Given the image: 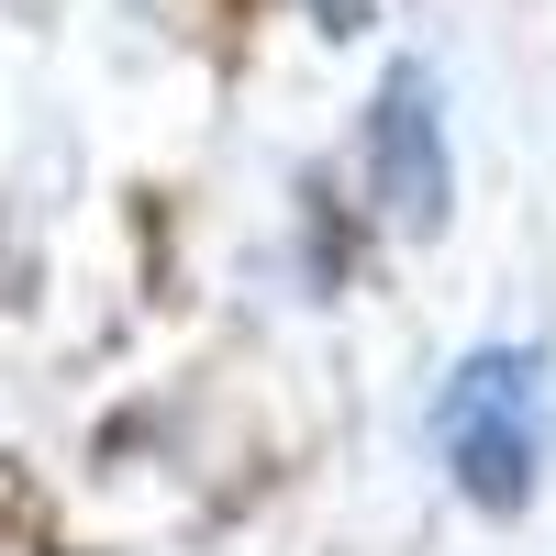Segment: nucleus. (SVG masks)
Listing matches in <instances>:
<instances>
[{
  "mask_svg": "<svg viewBox=\"0 0 556 556\" xmlns=\"http://www.w3.org/2000/svg\"><path fill=\"white\" fill-rule=\"evenodd\" d=\"M545 445H556V390H545V345H468L434 401V456L456 501H479L490 523L534 513L545 490Z\"/></svg>",
  "mask_w": 556,
  "mask_h": 556,
  "instance_id": "1",
  "label": "nucleus"
},
{
  "mask_svg": "<svg viewBox=\"0 0 556 556\" xmlns=\"http://www.w3.org/2000/svg\"><path fill=\"white\" fill-rule=\"evenodd\" d=\"M367 190H379V223L390 235H445L456 212V156H445V89L424 56H401L367 101Z\"/></svg>",
  "mask_w": 556,
  "mask_h": 556,
  "instance_id": "2",
  "label": "nucleus"
}]
</instances>
